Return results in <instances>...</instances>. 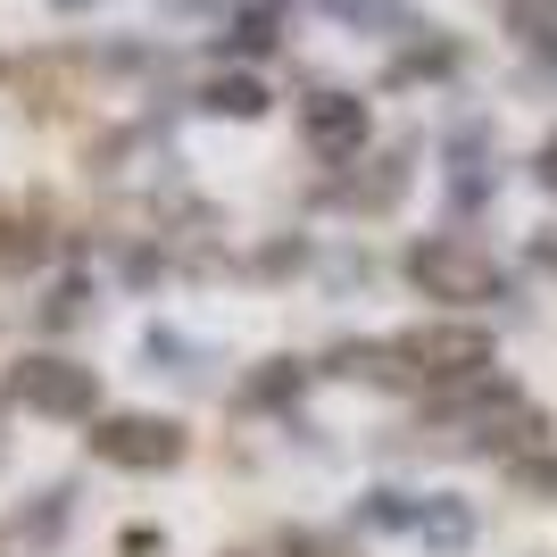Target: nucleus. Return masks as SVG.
<instances>
[{
    "label": "nucleus",
    "instance_id": "nucleus-1",
    "mask_svg": "<svg viewBox=\"0 0 557 557\" xmlns=\"http://www.w3.org/2000/svg\"><path fill=\"white\" fill-rule=\"evenodd\" d=\"M408 283H417L424 300H449V308H483V300H499V292H508V275H499L474 242H458V233L417 242V250H408Z\"/></svg>",
    "mask_w": 557,
    "mask_h": 557
},
{
    "label": "nucleus",
    "instance_id": "nucleus-2",
    "mask_svg": "<svg viewBox=\"0 0 557 557\" xmlns=\"http://www.w3.org/2000/svg\"><path fill=\"white\" fill-rule=\"evenodd\" d=\"M9 399H25V408L50 417V424H75V417H92V408H100V374L42 349V358H17V367H9Z\"/></svg>",
    "mask_w": 557,
    "mask_h": 557
},
{
    "label": "nucleus",
    "instance_id": "nucleus-3",
    "mask_svg": "<svg viewBox=\"0 0 557 557\" xmlns=\"http://www.w3.org/2000/svg\"><path fill=\"white\" fill-rule=\"evenodd\" d=\"M399 349H408L417 383H483L491 374V333L483 325H424V333H399Z\"/></svg>",
    "mask_w": 557,
    "mask_h": 557
},
{
    "label": "nucleus",
    "instance_id": "nucleus-4",
    "mask_svg": "<svg viewBox=\"0 0 557 557\" xmlns=\"http://www.w3.org/2000/svg\"><path fill=\"white\" fill-rule=\"evenodd\" d=\"M92 458L125 466V474H159L184 458V424L175 417H100L92 424Z\"/></svg>",
    "mask_w": 557,
    "mask_h": 557
},
{
    "label": "nucleus",
    "instance_id": "nucleus-5",
    "mask_svg": "<svg viewBox=\"0 0 557 557\" xmlns=\"http://www.w3.org/2000/svg\"><path fill=\"white\" fill-rule=\"evenodd\" d=\"M300 134L317 159H358L367 150V100L358 92H308L300 100Z\"/></svg>",
    "mask_w": 557,
    "mask_h": 557
},
{
    "label": "nucleus",
    "instance_id": "nucleus-6",
    "mask_svg": "<svg viewBox=\"0 0 557 557\" xmlns=\"http://www.w3.org/2000/svg\"><path fill=\"white\" fill-rule=\"evenodd\" d=\"M325 374H342V383H417L399 342H342L325 349Z\"/></svg>",
    "mask_w": 557,
    "mask_h": 557
},
{
    "label": "nucleus",
    "instance_id": "nucleus-7",
    "mask_svg": "<svg viewBox=\"0 0 557 557\" xmlns=\"http://www.w3.org/2000/svg\"><path fill=\"white\" fill-rule=\"evenodd\" d=\"M283 25H292V0H250V9L233 17L225 42L242 50V59H258V50H275V42H283Z\"/></svg>",
    "mask_w": 557,
    "mask_h": 557
},
{
    "label": "nucleus",
    "instance_id": "nucleus-8",
    "mask_svg": "<svg viewBox=\"0 0 557 557\" xmlns=\"http://www.w3.org/2000/svg\"><path fill=\"white\" fill-rule=\"evenodd\" d=\"M200 109H209V116H242V125H250V116H267V84H258V75H216L209 92H200Z\"/></svg>",
    "mask_w": 557,
    "mask_h": 557
},
{
    "label": "nucleus",
    "instance_id": "nucleus-9",
    "mask_svg": "<svg viewBox=\"0 0 557 557\" xmlns=\"http://www.w3.org/2000/svg\"><path fill=\"white\" fill-rule=\"evenodd\" d=\"M325 17L374 25V34H417V9H408V0H325Z\"/></svg>",
    "mask_w": 557,
    "mask_h": 557
},
{
    "label": "nucleus",
    "instance_id": "nucleus-10",
    "mask_svg": "<svg viewBox=\"0 0 557 557\" xmlns=\"http://www.w3.org/2000/svg\"><path fill=\"white\" fill-rule=\"evenodd\" d=\"M417 533L433 541V549H466V541H474V508H466V499H424Z\"/></svg>",
    "mask_w": 557,
    "mask_h": 557
},
{
    "label": "nucleus",
    "instance_id": "nucleus-11",
    "mask_svg": "<svg viewBox=\"0 0 557 557\" xmlns=\"http://www.w3.org/2000/svg\"><path fill=\"white\" fill-rule=\"evenodd\" d=\"M399 191H408V150H392V159H374V175H367V184H349L342 200H349V209H392Z\"/></svg>",
    "mask_w": 557,
    "mask_h": 557
},
{
    "label": "nucleus",
    "instance_id": "nucleus-12",
    "mask_svg": "<svg viewBox=\"0 0 557 557\" xmlns=\"http://www.w3.org/2000/svg\"><path fill=\"white\" fill-rule=\"evenodd\" d=\"M508 34L524 50H557V0H508Z\"/></svg>",
    "mask_w": 557,
    "mask_h": 557
},
{
    "label": "nucleus",
    "instance_id": "nucleus-13",
    "mask_svg": "<svg viewBox=\"0 0 557 557\" xmlns=\"http://www.w3.org/2000/svg\"><path fill=\"white\" fill-rule=\"evenodd\" d=\"M508 483L533 491V499H557V449H524V458H508Z\"/></svg>",
    "mask_w": 557,
    "mask_h": 557
},
{
    "label": "nucleus",
    "instance_id": "nucleus-14",
    "mask_svg": "<svg viewBox=\"0 0 557 557\" xmlns=\"http://www.w3.org/2000/svg\"><path fill=\"white\" fill-rule=\"evenodd\" d=\"M424 499H408V491H367V524H383V533H417Z\"/></svg>",
    "mask_w": 557,
    "mask_h": 557
},
{
    "label": "nucleus",
    "instance_id": "nucleus-15",
    "mask_svg": "<svg viewBox=\"0 0 557 557\" xmlns=\"http://www.w3.org/2000/svg\"><path fill=\"white\" fill-rule=\"evenodd\" d=\"M449 67H458V50H449V42H424V50H408V59L392 67V84H417V75H449Z\"/></svg>",
    "mask_w": 557,
    "mask_h": 557
},
{
    "label": "nucleus",
    "instance_id": "nucleus-16",
    "mask_svg": "<svg viewBox=\"0 0 557 557\" xmlns=\"http://www.w3.org/2000/svg\"><path fill=\"white\" fill-rule=\"evenodd\" d=\"M84 308H92V283H59V292L42 300V325H75Z\"/></svg>",
    "mask_w": 557,
    "mask_h": 557
},
{
    "label": "nucleus",
    "instance_id": "nucleus-17",
    "mask_svg": "<svg viewBox=\"0 0 557 557\" xmlns=\"http://www.w3.org/2000/svg\"><path fill=\"white\" fill-rule=\"evenodd\" d=\"M283 392H300V367H292V374H283V367L258 374V399H283Z\"/></svg>",
    "mask_w": 557,
    "mask_h": 557
},
{
    "label": "nucleus",
    "instance_id": "nucleus-18",
    "mask_svg": "<svg viewBox=\"0 0 557 557\" xmlns=\"http://www.w3.org/2000/svg\"><path fill=\"white\" fill-rule=\"evenodd\" d=\"M533 175H541V191H557V134L541 141V159H533Z\"/></svg>",
    "mask_w": 557,
    "mask_h": 557
},
{
    "label": "nucleus",
    "instance_id": "nucleus-19",
    "mask_svg": "<svg viewBox=\"0 0 557 557\" xmlns=\"http://www.w3.org/2000/svg\"><path fill=\"white\" fill-rule=\"evenodd\" d=\"M59 9H84V0H59Z\"/></svg>",
    "mask_w": 557,
    "mask_h": 557
},
{
    "label": "nucleus",
    "instance_id": "nucleus-20",
    "mask_svg": "<svg viewBox=\"0 0 557 557\" xmlns=\"http://www.w3.org/2000/svg\"><path fill=\"white\" fill-rule=\"evenodd\" d=\"M0 233H9V209H0Z\"/></svg>",
    "mask_w": 557,
    "mask_h": 557
},
{
    "label": "nucleus",
    "instance_id": "nucleus-21",
    "mask_svg": "<svg viewBox=\"0 0 557 557\" xmlns=\"http://www.w3.org/2000/svg\"><path fill=\"white\" fill-rule=\"evenodd\" d=\"M184 9H200V0H184Z\"/></svg>",
    "mask_w": 557,
    "mask_h": 557
}]
</instances>
